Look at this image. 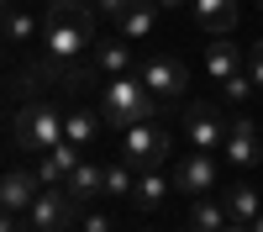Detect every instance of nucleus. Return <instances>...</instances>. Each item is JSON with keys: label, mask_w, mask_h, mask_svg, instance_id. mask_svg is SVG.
<instances>
[{"label": "nucleus", "mask_w": 263, "mask_h": 232, "mask_svg": "<svg viewBox=\"0 0 263 232\" xmlns=\"http://www.w3.org/2000/svg\"><path fill=\"white\" fill-rule=\"evenodd\" d=\"M95 42V11L84 0H48L42 11V53L53 69H69L74 58L90 53Z\"/></svg>", "instance_id": "f257e3e1"}, {"label": "nucleus", "mask_w": 263, "mask_h": 232, "mask_svg": "<svg viewBox=\"0 0 263 232\" xmlns=\"http://www.w3.org/2000/svg\"><path fill=\"white\" fill-rule=\"evenodd\" d=\"M163 105L158 95L142 84V74L132 69V74H116V79H105V95H100V116L111 121V127H137V121H153Z\"/></svg>", "instance_id": "f03ea898"}, {"label": "nucleus", "mask_w": 263, "mask_h": 232, "mask_svg": "<svg viewBox=\"0 0 263 232\" xmlns=\"http://www.w3.org/2000/svg\"><path fill=\"white\" fill-rule=\"evenodd\" d=\"M63 142V111L53 100H27L16 111V148L21 153H53V148Z\"/></svg>", "instance_id": "7ed1b4c3"}, {"label": "nucleus", "mask_w": 263, "mask_h": 232, "mask_svg": "<svg viewBox=\"0 0 263 232\" xmlns=\"http://www.w3.org/2000/svg\"><path fill=\"white\" fill-rule=\"evenodd\" d=\"M79 217H84V201H74L63 185H42V195L27 211V222L48 227V232H69V227H79Z\"/></svg>", "instance_id": "20e7f679"}, {"label": "nucleus", "mask_w": 263, "mask_h": 232, "mask_svg": "<svg viewBox=\"0 0 263 232\" xmlns=\"http://www.w3.org/2000/svg\"><path fill=\"white\" fill-rule=\"evenodd\" d=\"M121 158H132L137 169H158L168 158V132L158 121H137V127H121Z\"/></svg>", "instance_id": "39448f33"}, {"label": "nucleus", "mask_w": 263, "mask_h": 232, "mask_svg": "<svg viewBox=\"0 0 263 232\" xmlns=\"http://www.w3.org/2000/svg\"><path fill=\"white\" fill-rule=\"evenodd\" d=\"M137 74H142V84H147V90L158 95V105H174V100L184 95V69H179V58H168V53L147 58Z\"/></svg>", "instance_id": "423d86ee"}, {"label": "nucleus", "mask_w": 263, "mask_h": 232, "mask_svg": "<svg viewBox=\"0 0 263 232\" xmlns=\"http://www.w3.org/2000/svg\"><path fill=\"white\" fill-rule=\"evenodd\" d=\"M221 153H227V164H232V169H253V164H258L263 142H258V121H253V116H237V121L227 127Z\"/></svg>", "instance_id": "0eeeda50"}, {"label": "nucleus", "mask_w": 263, "mask_h": 232, "mask_svg": "<svg viewBox=\"0 0 263 232\" xmlns=\"http://www.w3.org/2000/svg\"><path fill=\"white\" fill-rule=\"evenodd\" d=\"M227 127L232 121L216 116V105H190V111H184V132H190V142L200 148V153H211V148L227 142Z\"/></svg>", "instance_id": "6e6552de"}, {"label": "nucleus", "mask_w": 263, "mask_h": 232, "mask_svg": "<svg viewBox=\"0 0 263 232\" xmlns=\"http://www.w3.org/2000/svg\"><path fill=\"white\" fill-rule=\"evenodd\" d=\"M37 195H42V180H37V174H27V169H16V174H0V206H6L11 217H27Z\"/></svg>", "instance_id": "1a4fd4ad"}, {"label": "nucleus", "mask_w": 263, "mask_h": 232, "mask_svg": "<svg viewBox=\"0 0 263 232\" xmlns=\"http://www.w3.org/2000/svg\"><path fill=\"white\" fill-rule=\"evenodd\" d=\"M174 190H184V195H205V190L216 185V158L211 153H200V148H195V153L179 164V169H174Z\"/></svg>", "instance_id": "9d476101"}, {"label": "nucleus", "mask_w": 263, "mask_h": 232, "mask_svg": "<svg viewBox=\"0 0 263 232\" xmlns=\"http://www.w3.org/2000/svg\"><path fill=\"white\" fill-rule=\"evenodd\" d=\"M190 11H195V21H200L211 37H232L237 32V16H242L237 0H190Z\"/></svg>", "instance_id": "9b49d317"}, {"label": "nucleus", "mask_w": 263, "mask_h": 232, "mask_svg": "<svg viewBox=\"0 0 263 232\" xmlns=\"http://www.w3.org/2000/svg\"><path fill=\"white\" fill-rule=\"evenodd\" d=\"M168 190H174V180H168V174H158V169H137V185H132V206H137V211H147V217H158V211H163V201H168Z\"/></svg>", "instance_id": "f8f14e48"}, {"label": "nucleus", "mask_w": 263, "mask_h": 232, "mask_svg": "<svg viewBox=\"0 0 263 232\" xmlns=\"http://www.w3.org/2000/svg\"><path fill=\"white\" fill-rule=\"evenodd\" d=\"M79 164H84V148H74L69 137H63V142L53 148V153H42V164H37V180H42V185H63V180H69Z\"/></svg>", "instance_id": "ddd939ff"}, {"label": "nucleus", "mask_w": 263, "mask_h": 232, "mask_svg": "<svg viewBox=\"0 0 263 232\" xmlns=\"http://www.w3.org/2000/svg\"><path fill=\"white\" fill-rule=\"evenodd\" d=\"M95 69L100 74H132V69H137V58H132V37H116V42H100V48H95Z\"/></svg>", "instance_id": "4468645a"}, {"label": "nucleus", "mask_w": 263, "mask_h": 232, "mask_svg": "<svg viewBox=\"0 0 263 232\" xmlns=\"http://www.w3.org/2000/svg\"><path fill=\"white\" fill-rule=\"evenodd\" d=\"M237 63H242V53H237V42L232 37H211V48H205V74L221 84L237 74Z\"/></svg>", "instance_id": "2eb2a0df"}, {"label": "nucleus", "mask_w": 263, "mask_h": 232, "mask_svg": "<svg viewBox=\"0 0 263 232\" xmlns=\"http://www.w3.org/2000/svg\"><path fill=\"white\" fill-rule=\"evenodd\" d=\"M100 127H105V116H100V111H84V105H79V111L63 116V137H69L74 148H90V142L100 137Z\"/></svg>", "instance_id": "dca6fc26"}, {"label": "nucleus", "mask_w": 263, "mask_h": 232, "mask_svg": "<svg viewBox=\"0 0 263 232\" xmlns=\"http://www.w3.org/2000/svg\"><path fill=\"white\" fill-rule=\"evenodd\" d=\"M63 190H69L74 201H95L100 190H105V169H100V164H90V158H84V164L74 169V174L63 180Z\"/></svg>", "instance_id": "f3484780"}, {"label": "nucleus", "mask_w": 263, "mask_h": 232, "mask_svg": "<svg viewBox=\"0 0 263 232\" xmlns=\"http://www.w3.org/2000/svg\"><path fill=\"white\" fill-rule=\"evenodd\" d=\"M221 206H227L232 222H253V217H258V190H253L248 180H232L227 195H221Z\"/></svg>", "instance_id": "a211bd4d"}, {"label": "nucleus", "mask_w": 263, "mask_h": 232, "mask_svg": "<svg viewBox=\"0 0 263 232\" xmlns=\"http://www.w3.org/2000/svg\"><path fill=\"white\" fill-rule=\"evenodd\" d=\"M153 21H158V0H132L121 11V37H147Z\"/></svg>", "instance_id": "6ab92c4d"}, {"label": "nucleus", "mask_w": 263, "mask_h": 232, "mask_svg": "<svg viewBox=\"0 0 263 232\" xmlns=\"http://www.w3.org/2000/svg\"><path fill=\"white\" fill-rule=\"evenodd\" d=\"M190 222H195V227H205V232H221L232 217H227V206H221V201H205V195H195V206H190Z\"/></svg>", "instance_id": "aec40b11"}, {"label": "nucleus", "mask_w": 263, "mask_h": 232, "mask_svg": "<svg viewBox=\"0 0 263 232\" xmlns=\"http://www.w3.org/2000/svg\"><path fill=\"white\" fill-rule=\"evenodd\" d=\"M0 32H6L11 42H27V37L42 32V21H37L32 11H6V16H0Z\"/></svg>", "instance_id": "412c9836"}, {"label": "nucleus", "mask_w": 263, "mask_h": 232, "mask_svg": "<svg viewBox=\"0 0 263 232\" xmlns=\"http://www.w3.org/2000/svg\"><path fill=\"white\" fill-rule=\"evenodd\" d=\"M132 158H121V164H111L105 169V195H132V185H137V174H132Z\"/></svg>", "instance_id": "4be33fe9"}, {"label": "nucleus", "mask_w": 263, "mask_h": 232, "mask_svg": "<svg viewBox=\"0 0 263 232\" xmlns=\"http://www.w3.org/2000/svg\"><path fill=\"white\" fill-rule=\"evenodd\" d=\"M253 90H258V84H253V74H242V69H237L232 79H221V95H227V100H248Z\"/></svg>", "instance_id": "5701e85b"}, {"label": "nucleus", "mask_w": 263, "mask_h": 232, "mask_svg": "<svg viewBox=\"0 0 263 232\" xmlns=\"http://www.w3.org/2000/svg\"><path fill=\"white\" fill-rule=\"evenodd\" d=\"M79 232H111V217H105V211H84V217H79Z\"/></svg>", "instance_id": "b1692460"}, {"label": "nucleus", "mask_w": 263, "mask_h": 232, "mask_svg": "<svg viewBox=\"0 0 263 232\" xmlns=\"http://www.w3.org/2000/svg\"><path fill=\"white\" fill-rule=\"evenodd\" d=\"M248 74H253V84L263 90V37L253 42V53H248Z\"/></svg>", "instance_id": "393cba45"}, {"label": "nucleus", "mask_w": 263, "mask_h": 232, "mask_svg": "<svg viewBox=\"0 0 263 232\" xmlns=\"http://www.w3.org/2000/svg\"><path fill=\"white\" fill-rule=\"evenodd\" d=\"M132 6V0H95V11L105 16V21H121V11Z\"/></svg>", "instance_id": "a878e982"}, {"label": "nucleus", "mask_w": 263, "mask_h": 232, "mask_svg": "<svg viewBox=\"0 0 263 232\" xmlns=\"http://www.w3.org/2000/svg\"><path fill=\"white\" fill-rule=\"evenodd\" d=\"M0 232H16V217H11L6 206H0Z\"/></svg>", "instance_id": "bb28decb"}, {"label": "nucleus", "mask_w": 263, "mask_h": 232, "mask_svg": "<svg viewBox=\"0 0 263 232\" xmlns=\"http://www.w3.org/2000/svg\"><path fill=\"white\" fill-rule=\"evenodd\" d=\"M221 232H253V222H227Z\"/></svg>", "instance_id": "cd10ccee"}, {"label": "nucleus", "mask_w": 263, "mask_h": 232, "mask_svg": "<svg viewBox=\"0 0 263 232\" xmlns=\"http://www.w3.org/2000/svg\"><path fill=\"white\" fill-rule=\"evenodd\" d=\"M158 6H163V11H179V6H190V0H158Z\"/></svg>", "instance_id": "c85d7f7f"}, {"label": "nucleus", "mask_w": 263, "mask_h": 232, "mask_svg": "<svg viewBox=\"0 0 263 232\" xmlns=\"http://www.w3.org/2000/svg\"><path fill=\"white\" fill-rule=\"evenodd\" d=\"M16 232H48V227H32V222H21V227H16Z\"/></svg>", "instance_id": "c756f323"}, {"label": "nucleus", "mask_w": 263, "mask_h": 232, "mask_svg": "<svg viewBox=\"0 0 263 232\" xmlns=\"http://www.w3.org/2000/svg\"><path fill=\"white\" fill-rule=\"evenodd\" d=\"M253 232H263V211H258V217H253Z\"/></svg>", "instance_id": "7c9ffc66"}, {"label": "nucleus", "mask_w": 263, "mask_h": 232, "mask_svg": "<svg viewBox=\"0 0 263 232\" xmlns=\"http://www.w3.org/2000/svg\"><path fill=\"white\" fill-rule=\"evenodd\" d=\"M179 232H205V227H195V222H184V227H179Z\"/></svg>", "instance_id": "2f4dec72"}, {"label": "nucleus", "mask_w": 263, "mask_h": 232, "mask_svg": "<svg viewBox=\"0 0 263 232\" xmlns=\"http://www.w3.org/2000/svg\"><path fill=\"white\" fill-rule=\"evenodd\" d=\"M6 11H11V0H0V16H6Z\"/></svg>", "instance_id": "473e14b6"}, {"label": "nucleus", "mask_w": 263, "mask_h": 232, "mask_svg": "<svg viewBox=\"0 0 263 232\" xmlns=\"http://www.w3.org/2000/svg\"><path fill=\"white\" fill-rule=\"evenodd\" d=\"M258 11H263V0H258Z\"/></svg>", "instance_id": "72a5a7b5"}]
</instances>
